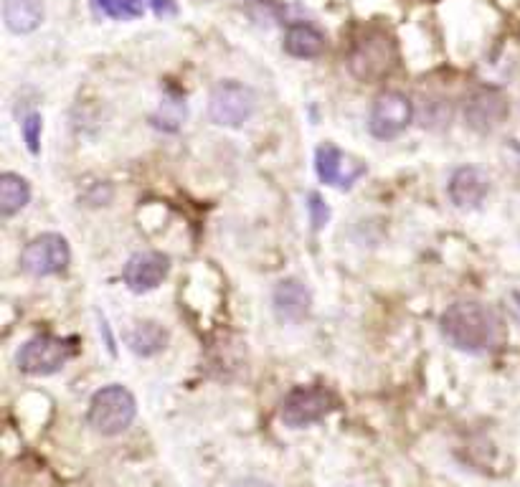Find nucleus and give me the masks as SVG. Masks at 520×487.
Returning <instances> with one entry per match:
<instances>
[{
	"label": "nucleus",
	"mask_w": 520,
	"mask_h": 487,
	"mask_svg": "<svg viewBox=\"0 0 520 487\" xmlns=\"http://www.w3.org/2000/svg\"><path fill=\"white\" fill-rule=\"evenodd\" d=\"M150 6H153V13L158 18H168V16H176L178 6L176 0H148Z\"/></svg>",
	"instance_id": "21"
},
{
	"label": "nucleus",
	"mask_w": 520,
	"mask_h": 487,
	"mask_svg": "<svg viewBox=\"0 0 520 487\" xmlns=\"http://www.w3.org/2000/svg\"><path fill=\"white\" fill-rule=\"evenodd\" d=\"M97 13L115 21H132V18L143 16L145 6L143 0H92Z\"/></svg>",
	"instance_id": "18"
},
{
	"label": "nucleus",
	"mask_w": 520,
	"mask_h": 487,
	"mask_svg": "<svg viewBox=\"0 0 520 487\" xmlns=\"http://www.w3.org/2000/svg\"><path fill=\"white\" fill-rule=\"evenodd\" d=\"M234 487H272L269 482L259 480V477H247V480H239Z\"/></svg>",
	"instance_id": "22"
},
{
	"label": "nucleus",
	"mask_w": 520,
	"mask_h": 487,
	"mask_svg": "<svg viewBox=\"0 0 520 487\" xmlns=\"http://www.w3.org/2000/svg\"><path fill=\"white\" fill-rule=\"evenodd\" d=\"M315 170H318L320 181L345 191V188H351L353 183L366 176V163L358 160L356 155L343 153L333 143H325L315 153Z\"/></svg>",
	"instance_id": "9"
},
{
	"label": "nucleus",
	"mask_w": 520,
	"mask_h": 487,
	"mask_svg": "<svg viewBox=\"0 0 520 487\" xmlns=\"http://www.w3.org/2000/svg\"><path fill=\"white\" fill-rule=\"evenodd\" d=\"M490 193V178L475 165L457 168L449 178V198L457 208H477Z\"/></svg>",
	"instance_id": "13"
},
{
	"label": "nucleus",
	"mask_w": 520,
	"mask_h": 487,
	"mask_svg": "<svg viewBox=\"0 0 520 487\" xmlns=\"http://www.w3.org/2000/svg\"><path fill=\"white\" fill-rule=\"evenodd\" d=\"M77 356V345L69 338L56 335H33L18 351V368L28 376H51Z\"/></svg>",
	"instance_id": "4"
},
{
	"label": "nucleus",
	"mask_w": 520,
	"mask_h": 487,
	"mask_svg": "<svg viewBox=\"0 0 520 487\" xmlns=\"http://www.w3.org/2000/svg\"><path fill=\"white\" fill-rule=\"evenodd\" d=\"M127 345L135 356H155L168 345V330L153 320L135 323V328H130V333H127Z\"/></svg>",
	"instance_id": "16"
},
{
	"label": "nucleus",
	"mask_w": 520,
	"mask_h": 487,
	"mask_svg": "<svg viewBox=\"0 0 520 487\" xmlns=\"http://www.w3.org/2000/svg\"><path fill=\"white\" fill-rule=\"evenodd\" d=\"M396 66V41L384 28H368L348 54V69L358 82H381Z\"/></svg>",
	"instance_id": "2"
},
{
	"label": "nucleus",
	"mask_w": 520,
	"mask_h": 487,
	"mask_svg": "<svg viewBox=\"0 0 520 487\" xmlns=\"http://www.w3.org/2000/svg\"><path fill=\"white\" fill-rule=\"evenodd\" d=\"M72 262L69 241L61 234H41L26 244L21 254V269L31 277H51L61 274Z\"/></svg>",
	"instance_id": "7"
},
{
	"label": "nucleus",
	"mask_w": 520,
	"mask_h": 487,
	"mask_svg": "<svg viewBox=\"0 0 520 487\" xmlns=\"http://www.w3.org/2000/svg\"><path fill=\"white\" fill-rule=\"evenodd\" d=\"M442 335L462 353H488L503 340V323L493 307L482 302H455L442 315Z\"/></svg>",
	"instance_id": "1"
},
{
	"label": "nucleus",
	"mask_w": 520,
	"mask_h": 487,
	"mask_svg": "<svg viewBox=\"0 0 520 487\" xmlns=\"http://www.w3.org/2000/svg\"><path fill=\"white\" fill-rule=\"evenodd\" d=\"M137 404L135 396L120 384L102 386L89 401L87 422L102 437H117V434L127 432L130 424L135 422Z\"/></svg>",
	"instance_id": "3"
},
{
	"label": "nucleus",
	"mask_w": 520,
	"mask_h": 487,
	"mask_svg": "<svg viewBox=\"0 0 520 487\" xmlns=\"http://www.w3.org/2000/svg\"><path fill=\"white\" fill-rule=\"evenodd\" d=\"M325 46H328L325 36L310 23H295L285 33V51L295 59H318Z\"/></svg>",
	"instance_id": "15"
},
{
	"label": "nucleus",
	"mask_w": 520,
	"mask_h": 487,
	"mask_svg": "<svg viewBox=\"0 0 520 487\" xmlns=\"http://www.w3.org/2000/svg\"><path fill=\"white\" fill-rule=\"evenodd\" d=\"M23 137H26V145L31 153H39V143H41V115L31 112V115L23 117L21 122Z\"/></svg>",
	"instance_id": "19"
},
{
	"label": "nucleus",
	"mask_w": 520,
	"mask_h": 487,
	"mask_svg": "<svg viewBox=\"0 0 520 487\" xmlns=\"http://www.w3.org/2000/svg\"><path fill=\"white\" fill-rule=\"evenodd\" d=\"M414 104L401 92H381L368 115V130L378 140H391L411 125Z\"/></svg>",
	"instance_id": "8"
},
{
	"label": "nucleus",
	"mask_w": 520,
	"mask_h": 487,
	"mask_svg": "<svg viewBox=\"0 0 520 487\" xmlns=\"http://www.w3.org/2000/svg\"><path fill=\"white\" fill-rule=\"evenodd\" d=\"M510 115V102L500 89H477L475 94H470L465 104V120L467 125L475 132H488L498 130Z\"/></svg>",
	"instance_id": "10"
},
{
	"label": "nucleus",
	"mask_w": 520,
	"mask_h": 487,
	"mask_svg": "<svg viewBox=\"0 0 520 487\" xmlns=\"http://www.w3.org/2000/svg\"><path fill=\"white\" fill-rule=\"evenodd\" d=\"M31 201V186L18 173H3L0 176V214L11 219Z\"/></svg>",
	"instance_id": "17"
},
{
	"label": "nucleus",
	"mask_w": 520,
	"mask_h": 487,
	"mask_svg": "<svg viewBox=\"0 0 520 487\" xmlns=\"http://www.w3.org/2000/svg\"><path fill=\"white\" fill-rule=\"evenodd\" d=\"M335 409V396L323 386H297L282 401V422L290 429H305L323 422Z\"/></svg>",
	"instance_id": "6"
},
{
	"label": "nucleus",
	"mask_w": 520,
	"mask_h": 487,
	"mask_svg": "<svg viewBox=\"0 0 520 487\" xmlns=\"http://www.w3.org/2000/svg\"><path fill=\"white\" fill-rule=\"evenodd\" d=\"M257 110V94L241 82L216 84L208 97V115L221 127H241L252 120Z\"/></svg>",
	"instance_id": "5"
},
{
	"label": "nucleus",
	"mask_w": 520,
	"mask_h": 487,
	"mask_svg": "<svg viewBox=\"0 0 520 487\" xmlns=\"http://www.w3.org/2000/svg\"><path fill=\"white\" fill-rule=\"evenodd\" d=\"M3 21L11 33L26 36L44 21V6L39 0H3Z\"/></svg>",
	"instance_id": "14"
},
{
	"label": "nucleus",
	"mask_w": 520,
	"mask_h": 487,
	"mask_svg": "<svg viewBox=\"0 0 520 487\" xmlns=\"http://www.w3.org/2000/svg\"><path fill=\"white\" fill-rule=\"evenodd\" d=\"M272 305H274V315H277L282 323H302V320L310 315V305H312L310 290H307L300 280H295V277L282 280L280 285L274 287Z\"/></svg>",
	"instance_id": "12"
},
{
	"label": "nucleus",
	"mask_w": 520,
	"mask_h": 487,
	"mask_svg": "<svg viewBox=\"0 0 520 487\" xmlns=\"http://www.w3.org/2000/svg\"><path fill=\"white\" fill-rule=\"evenodd\" d=\"M170 272V259L163 252H140L127 259L122 269V280L132 292L143 295V292L155 290L163 285V280Z\"/></svg>",
	"instance_id": "11"
},
{
	"label": "nucleus",
	"mask_w": 520,
	"mask_h": 487,
	"mask_svg": "<svg viewBox=\"0 0 520 487\" xmlns=\"http://www.w3.org/2000/svg\"><path fill=\"white\" fill-rule=\"evenodd\" d=\"M307 208H310L312 226H315V229H323L330 219V208L325 206L323 198H320L318 193H310V203H307Z\"/></svg>",
	"instance_id": "20"
}]
</instances>
